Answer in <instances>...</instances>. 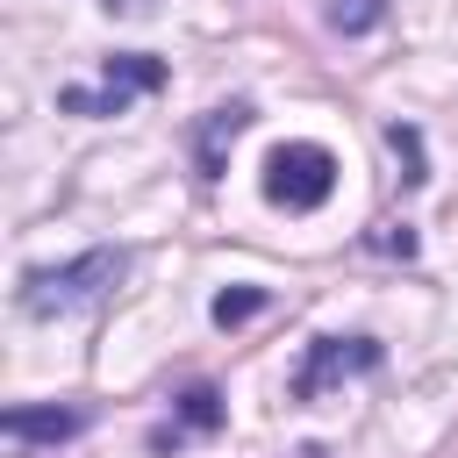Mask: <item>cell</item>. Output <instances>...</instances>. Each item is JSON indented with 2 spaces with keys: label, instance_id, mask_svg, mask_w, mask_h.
Returning a JSON list of instances; mask_svg holds the SVG:
<instances>
[{
  "label": "cell",
  "instance_id": "8992f818",
  "mask_svg": "<svg viewBox=\"0 0 458 458\" xmlns=\"http://www.w3.org/2000/svg\"><path fill=\"white\" fill-rule=\"evenodd\" d=\"M0 429L14 437V444H72L79 429H86V408H57V401H21V408H7L0 415Z\"/></svg>",
  "mask_w": 458,
  "mask_h": 458
},
{
  "label": "cell",
  "instance_id": "7c38bea8",
  "mask_svg": "<svg viewBox=\"0 0 458 458\" xmlns=\"http://www.w3.org/2000/svg\"><path fill=\"white\" fill-rule=\"evenodd\" d=\"M100 7H107V14H150L157 0H100Z\"/></svg>",
  "mask_w": 458,
  "mask_h": 458
},
{
  "label": "cell",
  "instance_id": "3957f363",
  "mask_svg": "<svg viewBox=\"0 0 458 458\" xmlns=\"http://www.w3.org/2000/svg\"><path fill=\"white\" fill-rule=\"evenodd\" d=\"M336 193V157L322 143H272L265 157V200L286 208V215H308Z\"/></svg>",
  "mask_w": 458,
  "mask_h": 458
},
{
  "label": "cell",
  "instance_id": "52a82bcc",
  "mask_svg": "<svg viewBox=\"0 0 458 458\" xmlns=\"http://www.w3.org/2000/svg\"><path fill=\"white\" fill-rule=\"evenodd\" d=\"M222 415H229V408H222V394L200 379V386H186V394H179V422L150 429V451H179L186 437H215V429H222Z\"/></svg>",
  "mask_w": 458,
  "mask_h": 458
},
{
  "label": "cell",
  "instance_id": "30bf717a",
  "mask_svg": "<svg viewBox=\"0 0 458 458\" xmlns=\"http://www.w3.org/2000/svg\"><path fill=\"white\" fill-rule=\"evenodd\" d=\"M386 150L401 157V186H422V179H429V165H422V136H415V122H386Z\"/></svg>",
  "mask_w": 458,
  "mask_h": 458
},
{
  "label": "cell",
  "instance_id": "5b68a950",
  "mask_svg": "<svg viewBox=\"0 0 458 458\" xmlns=\"http://www.w3.org/2000/svg\"><path fill=\"white\" fill-rule=\"evenodd\" d=\"M243 129H250V100H222V107H208V114L193 122V179H222V172H229V150H236Z\"/></svg>",
  "mask_w": 458,
  "mask_h": 458
},
{
  "label": "cell",
  "instance_id": "ba28073f",
  "mask_svg": "<svg viewBox=\"0 0 458 458\" xmlns=\"http://www.w3.org/2000/svg\"><path fill=\"white\" fill-rule=\"evenodd\" d=\"M322 14H329V29H336V36H372V29H386L394 0H329Z\"/></svg>",
  "mask_w": 458,
  "mask_h": 458
},
{
  "label": "cell",
  "instance_id": "8fae6325",
  "mask_svg": "<svg viewBox=\"0 0 458 458\" xmlns=\"http://www.w3.org/2000/svg\"><path fill=\"white\" fill-rule=\"evenodd\" d=\"M365 243L386 250V258H415V229H408V222H386V229H372Z\"/></svg>",
  "mask_w": 458,
  "mask_h": 458
},
{
  "label": "cell",
  "instance_id": "7a4b0ae2",
  "mask_svg": "<svg viewBox=\"0 0 458 458\" xmlns=\"http://www.w3.org/2000/svg\"><path fill=\"white\" fill-rule=\"evenodd\" d=\"M172 79L165 57L150 50H114L100 57V86H57V114H129L136 93H157Z\"/></svg>",
  "mask_w": 458,
  "mask_h": 458
},
{
  "label": "cell",
  "instance_id": "6da1fadb",
  "mask_svg": "<svg viewBox=\"0 0 458 458\" xmlns=\"http://www.w3.org/2000/svg\"><path fill=\"white\" fill-rule=\"evenodd\" d=\"M122 272H129V250H122V243H93V250H79L72 265H29V272H21V308H29V315L93 308Z\"/></svg>",
  "mask_w": 458,
  "mask_h": 458
},
{
  "label": "cell",
  "instance_id": "277c9868",
  "mask_svg": "<svg viewBox=\"0 0 458 458\" xmlns=\"http://www.w3.org/2000/svg\"><path fill=\"white\" fill-rule=\"evenodd\" d=\"M379 358H386L379 336H315L301 372H293V401H322L329 386H344L358 372H379Z\"/></svg>",
  "mask_w": 458,
  "mask_h": 458
},
{
  "label": "cell",
  "instance_id": "9c48e42d",
  "mask_svg": "<svg viewBox=\"0 0 458 458\" xmlns=\"http://www.w3.org/2000/svg\"><path fill=\"white\" fill-rule=\"evenodd\" d=\"M265 308H272L265 286H222L208 315H215V329H236V322H250V315H265Z\"/></svg>",
  "mask_w": 458,
  "mask_h": 458
}]
</instances>
